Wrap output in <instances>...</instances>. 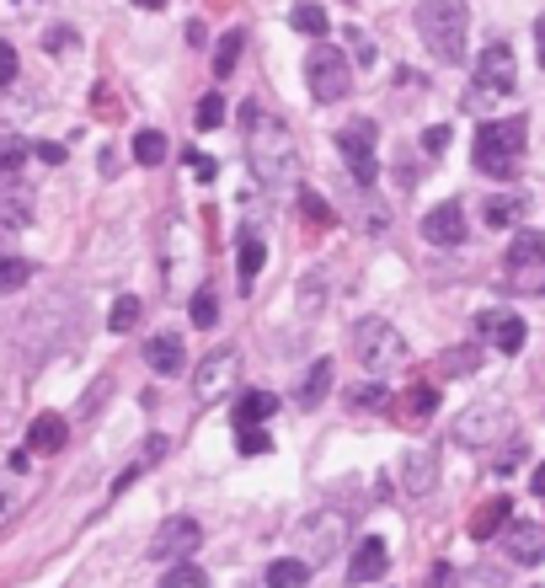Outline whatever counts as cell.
I'll return each mask as SVG.
<instances>
[{
    "mask_svg": "<svg viewBox=\"0 0 545 588\" xmlns=\"http://www.w3.org/2000/svg\"><path fill=\"white\" fill-rule=\"evenodd\" d=\"M241 380V348H214L204 364L193 369V396L198 401H225Z\"/></svg>",
    "mask_w": 545,
    "mask_h": 588,
    "instance_id": "cell-10",
    "label": "cell"
},
{
    "mask_svg": "<svg viewBox=\"0 0 545 588\" xmlns=\"http://www.w3.org/2000/svg\"><path fill=\"white\" fill-rule=\"evenodd\" d=\"M198 546H204V524L198 519H166L161 530H155V540H150V556L155 562H182V556H193Z\"/></svg>",
    "mask_w": 545,
    "mask_h": 588,
    "instance_id": "cell-11",
    "label": "cell"
},
{
    "mask_svg": "<svg viewBox=\"0 0 545 588\" xmlns=\"http://www.w3.org/2000/svg\"><path fill=\"white\" fill-rule=\"evenodd\" d=\"M460 588H503V572H492V567H471V578H465Z\"/></svg>",
    "mask_w": 545,
    "mask_h": 588,
    "instance_id": "cell-41",
    "label": "cell"
},
{
    "mask_svg": "<svg viewBox=\"0 0 545 588\" xmlns=\"http://www.w3.org/2000/svg\"><path fill=\"white\" fill-rule=\"evenodd\" d=\"M342 535H348V519H342L337 508H316V514L294 530V540H300V556H305L310 567L332 562V556L342 551Z\"/></svg>",
    "mask_w": 545,
    "mask_h": 588,
    "instance_id": "cell-8",
    "label": "cell"
},
{
    "mask_svg": "<svg viewBox=\"0 0 545 588\" xmlns=\"http://www.w3.org/2000/svg\"><path fill=\"white\" fill-rule=\"evenodd\" d=\"M294 204H300V214H305V220H310V225H316V230H326V225H337V214H332V204H326V198H316V193H310V188H300V198H294Z\"/></svg>",
    "mask_w": 545,
    "mask_h": 588,
    "instance_id": "cell-32",
    "label": "cell"
},
{
    "mask_svg": "<svg viewBox=\"0 0 545 588\" xmlns=\"http://www.w3.org/2000/svg\"><path fill=\"white\" fill-rule=\"evenodd\" d=\"M529 487H535L540 498H545V466H535V476H529Z\"/></svg>",
    "mask_w": 545,
    "mask_h": 588,
    "instance_id": "cell-49",
    "label": "cell"
},
{
    "mask_svg": "<svg viewBox=\"0 0 545 588\" xmlns=\"http://www.w3.org/2000/svg\"><path fill=\"white\" fill-rule=\"evenodd\" d=\"M0 81H17V49L0 43Z\"/></svg>",
    "mask_w": 545,
    "mask_h": 588,
    "instance_id": "cell-44",
    "label": "cell"
},
{
    "mask_svg": "<svg viewBox=\"0 0 545 588\" xmlns=\"http://www.w3.org/2000/svg\"><path fill=\"white\" fill-rule=\"evenodd\" d=\"M348 407H358V412H385V407H391V391H380V385H353Z\"/></svg>",
    "mask_w": 545,
    "mask_h": 588,
    "instance_id": "cell-34",
    "label": "cell"
},
{
    "mask_svg": "<svg viewBox=\"0 0 545 588\" xmlns=\"http://www.w3.org/2000/svg\"><path fill=\"white\" fill-rule=\"evenodd\" d=\"M337 156L348 161V172L358 188H375L380 177V161H375V123L369 118H353L348 129H337Z\"/></svg>",
    "mask_w": 545,
    "mask_h": 588,
    "instance_id": "cell-9",
    "label": "cell"
},
{
    "mask_svg": "<svg viewBox=\"0 0 545 588\" xmlns=\"http://www.w3.org/2000/svg\"><path fill=\"white\" fill-rule=\"evenodd\" d=\"M524 134H529V123H524V118L481 123L476 139H471V161H476L487 177L508 182L513 172H519V161H524Z\"/></svg>",
    "mask_w": 545,
    "mask_h": 588,
    "instance_id": "cell-3",
    "label": "cell"
},
{
    "mask_svg": "<svg viewBox=\"0 0 545 588\" xmlns=\"http://www.w3.org/2000/svg\"><path fill=\"white\" fill-rule=\"evenodd\" d=\"M332 380H337V364L332 359H316L305 369V380H300V407L305 412H316L326 396H332Z\"/></svg>",
    "mask_w": 545,
    "mask_h": 588,
    "instance_id": "cell-19",
    "label": "cell"
},
{
    "mask_svg": "<svg viewBox=\"0 0 545 588\" xmlns=\"http://www.w3.org/2000/svg\"><path fill=\"white\" fill-rule=\"evenodd\" d=\"M305 86L316 102H342L353 91V59L316 38V49L305 54Z\"/></svg>",
    "mask_w": 545,
    "mask_h": 588,
    "instance_id": "cell-6",
    "label": "cell"
},
{
    "mask_svg": "<svg viewBox=\"0 0 545 588\" xmlns=\"http://www.w3.org/2000/svg\"><path fill=\"white\" fill-rule=\"evenodd\" d=\"M417 33H423L428 54L439 65H460L465 33H471V11H465V0H417Z\"/></svg>",
    "mask_w": 545,
    "mask_h": 588,
    "instance_id": "cell-2",
    "label": "cell"
},
{
    "mask_svg": "<svg viewBox=\"0 0 545 588\" xmlns=\"http://www.w3.org/2000/svg\"><path fill=\"white\" fill-rule=\"evenodd\" d=\"M508 519H513V503H508V498H492V503H481V508H476L465 530H471V540H492Z\"/></svg>",
    "mask_w": 545,
    "mask_h": 588,
    "instance_id": "cell-23",
    "label": "cell"
},
{
    "mask_svg": "<svg viewBox=\"0 0 545 588\" xmlns=\"http://www.w3.org/2000/svg\"><path fill=\"white\" fill-rule=\"evenodd\" d=\"M241 49H246V33L241 27H230V33L220 38V49H214V75H230L241 65Z\"/></svg>",
    "mask_w": 545,
    "mask_h": 588,
    "instance_id": "cell-29",
    "label": "cell"
},
{
    "mask_svg": "<svg viewBox=\"0 0 545 588\" xmlns=\"http://www.w3.org/2000/svg\"><path fill=\"white\" fill-rule=\"evenodd\" d=\"M27 161V145L22 139H0V177H17Z\"/></svg>",
    "mask_w": 545,
    "mask_h": 588,
    "instance_id": "cell-39",
    "label": "cell"
},
{
    "mask_svg": "<svg viewBox=\"0 0 545 588\" xmlns=\"http://www.w3.org/2000/svg\"><path fill=\"white\" fill-rule=\"evenodd\" d=\"M310 583V562L305 556H284V562L268 567V588H305Z\"/></svg>",
    "mask_w": 545,
    "mask_h": 588,
    "instance_id": "cell-27",
    "label": "cell"
},
{
    "mask_svg": "<svg viewBox=\"0 0 545 588\" xmlns=\"http://www.w3.org/2000/svg\"><path fill=\"white\" fill-rule=\"evenodd\" d=\"M27 278H33V262H27V257H0V294L22 289Z\"/></svg>",
    "mask_w": 545,
    "mask_h": 588,
    "instance_id": "cell-33",
    "label": "cell"
},
{
    "mask_svg": "<svg viewBox=\"0 0 545 588\" xmlns=\"http://www.w3.org/2000/svg\"><path fill=\"white\" fill-rule=\"evenodd\" d=\"M145 364L155 375H182V369H188V348H182L177 332H155L145 343Z\"/></svg>",
    "mask_w": 545,
    "mask_h": 588,
    "instance_id": "cell-18",
    "label": "cell"
},
{
    "mask_svg": "<svg viewBox=\"0 0 545 588\" xmlns=\"http://www.w3.org/2000/svg\"><path fill=\"white\" fill-rule=\"evenodd\" d=\"M391 412L401 423H423V417L439 412V391L433 385H412V391H401V401H391Z\"/></svg>",
    "mask_w": 545,
    "mask_h": 588,
    "instance_id": "cell-21",
    "label": "cell"
},
{
    "mask_svg": "<svg viewBox=\"0 0 545 588\" xmlns=\"http://www.w3.org/2000/svg\"><path fill=\"white\" fill-rule=\"evenodd\" d=\"M134 161L139 166H161L166 161V134L161 129H139L134 134Z\"/></svg>",
    "mask_w": 545,
    "mask_h": 588,
    "instance_id": "cell-28",
    "label": "cell"
},
{
    "mask_svg": "<svg viewBox=\"0 0 545 588\" xmlns=\"http://www.w3.org/2000/svg\"><path fill=\"white\" fill-rule=\"evenodd\" d=\"M161 588H209V572L193 567V562H177V567L161 578Z\"/></svg>",
    "mask_w": 545,
    "mask_h": 588,
    "instance_id": "cell-35",
    "label": "cell"
},
{
    "mask_svg": "<svg viewBox=\"0 0 545 588\" xmlns=\"http://www.w3.org/2000/svg\"><path fill=\"white\" fill-rule=\"evenodd\" d=\"M188 166H193V172L204 177V182H214V161H209V156H188Z\"/></svg>",
    "mask_w": 545,
    "mask_h": 588,
    "instance_id": "cell-46",
    "label": "cell"
},
{
    "mask_svg": "<svg viewBox=\"0 0 545 588\" xmlns=\"http://www.w3.org/2000/svg\"><path fill=\"white\" fill-rule=\"evenodd\" d=\"M107 391H113V380H107V375H102V380H97V385H91V391L81 396V412H97V407H102V396H107Z\"/></svg>",
    "mask_w": 545,
    "mask_h": 588,
    "instance_id": "cell-43",
    "label": "cell"
},
{
    "mask_svg": "<svg viewBox=\"0 0 545 588\" xmlns=\"http://www.w3.org/2000/svg\"><path fill=\"white\" fill-rule=\"evenodd\" d=\"M423 241H433V246H460L465 241V209H460V198H449V204H439V209L423 214Z\"/></svg>",
    "mask_w": 545,
    "mask_h": 588,
    "instance_id": "cell-14",
    "label": "cell"
},
{
    "mask_svg": "<svg viewBox=\"0 0 545 588\" xmlns=\"http://www.w3.org/2000/svg\"><path fill=\"white\" fill-rule=\"evenodd\" d=\"M508 268H545V236L535 225H524L519 236L508 241Z\"/></svg>",
    "mask_w": 545,
    "mask_h": 588,
    "instance_id": "cell-22",
    "label": "cell"
},
{
    "mask_svg": "<svg viewBox=\"0 0 545 588\" xmlns=\"http://www.w3.org/2000/svg\"><path fill=\"white\" fill-rule=\"evenodd\" d=\"M481 337L497 348V353H519L524 348V337H529V327H524V316H513V311H481Z\"/></svg>",
    "mask_w": 545,
    "mask_h": 588,
    "instance_id": "cell-13",
    "label": "cell"
},
{
    "mask_svg": "<svg viewBox=\"0 0 545 588\" xmlns=\"http://www.w3.org/2000/svg\"><path fill=\"white\" fill-rule=\"evenodd\" d=\"M193 123H198V129H220V123H225V97H220V91H209V97L204 102H198V113H193Z\"/></svg>",
    "mask_w": 545,
    "mask_h": 588,
    "instance_id": "cell-36",
    "label": "cell"
},
{
    "mask_svg": "<svg viewBox=\"0 0 545 588\" xmlns=\"http://www.w3.org/2000/svg\"><path fill=\"white\" fill-rule=\"evenodd\" d=\"M476 364H481V353H476V348H449L444 359H439V375H471Z\"/></svg>",
    "mask_w": 545,
    "mask_h": 588,
    "instance_id": "cell-37",
    "label": "cell"
},
{
    "mask_svg": "<svg viewBox=\"0 0 545 588\" xmlns=\"http://www.w3.org/2000/svg\"><path fill=\"white\" fill-rule=\"evenodd\" d=\"M139 316H145V305L134 294H123V300H113V311H107V332H134Z\"/></svg>",
    "mask_w": 545,
    "mask_h": 588,
    "instance_id": "cell-31",
    "label": "cell"
},
{
    "mask_svg": "<svg viewBox=\"0 0 545 588\" xmlns=\"http://www.w3.org/2000/svg\"><path fill=\"white\" fill-rule=\"evenodd\" d=\"M396 482H401V498H428L433 487H439V455L433 450H407L401 455V471H396Z\"/></svg>",
    "mask_w": 545,
    "mask_h": 588,
    "instance_id": "cell-12",
    "label": "cell"
},
{
    "mask_svg": "<svg viewBox=\"0 0 545 588\" xmlns=\"http://www.w3.org/2000/svg\"><path fill=\"white\" fill-rule=\"evenodd\" d=\"M423 150H428V156H444V150H449V129H444V123H433V129L423 134Z\"/></svg>",
    "mask_w": 545,
    "mask_h": 588,
    "instance_id": "cell-42",
    "label": "cell"
},
{
    "mask_svg": "<svg viewBox=\"0 0 545 588\" xmlns=\"http://www.w3.org/2000/svg\"><path fill=\"white\" fill-rule=\"evenodd\" d=\"M449 439L465 444V450H487V444L513 439V417H508V407H492V401H481V407H471V412L455 417Z\"/></svg>",
    "mask_w": 545,
    "mask_h": 588,
    "instance_id": "cell-7",
    "label": "cell"
},
{
    "mask_svg": "<svg viewBox=\"0 0 545 588\" xmlns=\"http://www.w3.org/2000/svg\"><path fill=\"white\" fill-rule=\"evenodd\" d=\"M273 412H278V396H268V391H246V396L236 401V428H262Z\"/></svg>",
    "mask_w": 545,
    "mask_h": 588,
    "instance_id": "cell-24",
    "label": "cell"
},
{
    "mask_svg": "<svg viewBox=\"0 0 545 588\" xmlns=\"http://www.w3.org/2000/svg\"><path fill=\"white\" fill-rule=\"evenodd\" d=\"M513 86H519V65H513V49H508V43H487V49L476 54L465 107H487V102H497V97H513Z\"/></svg>",
    "mask_w": 545,
    "mask_h": 588,
    "instance_id": "cell-4",
    "label": "cell"
},
{
    "mask_svg": "<svg viewBox=\"0 0 545 588\" xmlns=\"http://www.w3.org/2000/svg\"><path fill=\"white\" fill-rule=\"evenodd\" d=\"M503 540H508V556H513L519 567H540V556H545V530H540L535 519H508Z\"/></svg>",
    "mask_w": 545,
    "mask_h": 588,
    "instance_id": "cell-15",
    "label": "cell"
},
{
    "mask_svg": "<svg viewBox=\"0 0 545 588\" xmlns=\"http://www.w3.org/2000/svg\"><path fill=\"white\" fill-rule=\"evenodd\" d=\"M535 54H540V65H545V17H535Z\"/></svg>",
    "mask_w": 545,
    "mask_h": 588,
    "instance_id": "cell-48",
    "label": "cell"
},
{
    "mask_svg": "<svg viewBox=\"0 0 545 588\" xmlns=\"http://www.w3.org/2000/svg\"><path fill=\"white\" fill-rule=\"evenodd\" d=\"M188 316H193V327H214V321H220V289H214V284L198 289L193 305H188Z\"/></svg>",
    "mask_w": 545,
    "mask_h": 588,
    "instance_id": "cell-30",
    "label": "cell"
},
{
    "mask_svg": "<svg viewBox=\"0 0 545 588\" xmlns=\"http://www.w3.org/2000/svg\"><path fill=\"white\" fill-rule=\"evenodd\" d=\"M134 6H139V11H161L166 0H134Z\"/></svg>",
    "mask_w": 545,
    "mask_h": 588,
    "instance_id": "cell-51",
    "label": "cell"
},
{
    "mask_svg": "<svg viewBox=\"0 0 545 588\" xmlns=\"http://www.w3.org/2000/svg\"><path fill=\"white\" fill-rule=\"evenodd\" d=\"M289 22H294V33H305V38H326V33H332V17H326L316 0H300V6L289 11Z\"/></svg>",
    "mask_w": 545,
    "mask_h": 588,
    "instance_id": "cell-26",
    "label": "cell"
},
{
    "mask_svg": "<svg viewBox=\"0 0 545 588\" xmlns=\"http://www.w3.org/2000/svg\"><path fill=\"white\" fill-rule=\"evenodd\" d=\"M38 161L43 166H59V161H65V150H59V145H38Z\"/></svg>",
    "mask_w": 545,
    "mask_h": 588,
    "instance_id": "cell-47",
    "label": "cell"
},
{
    "mask_svg": "<svg viewBox=\"0 0 545 588\" xmlns=\"http://www.w3.org/2000/svg\"><path fill=\"white\" fill-rule=\"evenodd\" d=\"M353 353H358V364H364L369 375H385V369H396L401 359H407V337H401L385 316H364L353 327Z\"/></svg>",
    "mask_w": 545,
    "mask_h": 588,
    "instance_id": "cell-5",
    "label": "cell"
},
{
    "mask_svg": "<svg viewBox=\"0 0 545 588\" xmlns=\"http://www.w3.org/2000/svg\"><path fill=\"white\" fill-rule=\"evenodd\" d=\"M385 567H391V551H385L380 535H369V540H358V551L348 562V583H380Z\"/></svg>",
    "mask_w": 545,
    "mask_h": 588,
    "instance_id": "cell-17",
    "label": "cell"
},
{
    "mask_svg": "<svg viewBox=\"0 0 545 588\" xmlns=\"http://www.w3.org/2000/svg\"><path fill=\"white\" fill-rule=\"evenodd\" d=\"M11 230H17V225H11V220H6V214H0V246H6V241H11Z\"/></svg>",
    "mask_w": 545,
    "mask_h": 588,
    "instance_id": "cell-50",
    "label": "cell"
},
{
    "mask_svg": "<svg viewBox=\"0 0 545 588\" xmlns=\"http://www.w3.org/2000/svg\"><path fill=\"white\" fill-rule=\"evenodd\" d=\"M262 262H268V246H262V236H257L252 225H246V230H241V246H236V273H241V289H252V284H257Z\"/></svg>",
    "mask_w": 545,
    "mask_h": 588,
    "instance_id": "cell-20",
    "label": "cell"
},
{
    "mask_svg": "<svg viewBox=\"0 0 545 588\" xmlns=\"http://www.w3.org/2000/svg\"><path fill=\"white\" fill-rule=\"evenodd\" d=\"M524 198L519 193H497V198H487V209H481V220L487 225H497V230H508V225H519L524 220Z\"/></svg>",
    "mask_w": 545,
    "mask_h": 588,
    "instance_id": "cell-25",
    "label": "cell"
},
{
    "mask_svg": "<svg viewBox=\"0 0 545 588\" xmlns=\"http://www.w3.org/2000/svg\"><path fill=\"white\" fill-rule=\"evenodd\" d=\"M236 450H241V455H268L273 439H268L262 428H236Z\"/></svg>",
    "mask_w": 545,
    "mask_h": 588,
    "instance_id": "cell-40",
    "label": "cell"
},
{
    "mask_svg": "<svg viewBox=\"0 0 545 588\" xmlns=\"http://www.w3.org/2000/svg\"><path fill=\"white\" fill-rule=\"evenodd\" d=\"M70 444V423L59 412H38L27 423V455H59Z\"/></svg>",
    "mask_w": 545,
    "mask_h": 588,
    "instance_id": "cell-16",
    "label": "cell"
},
{
    "mask_svg": "<svg viewBox=\"0 0 545 588\" xmlns=\"http://www.w3.org/2000/svg\"><path fill=\"white\" fill-rule=\"evenodd\" d=\"M449 583V562H433V572L423 578V588H444Z\"/></svg>",
    "mask_w": 545,
    "mask_h": 588,
    "instance_id": "cell-45",
    "label": "cell"
},
{
    "mask_svg": "<svg viewBox=\"0 0 545 588\" xmlns=\"http://www.w3.org/2000/svg\"><path fill=\"white\" fill-rule=\"evenodd\" d=\"M241 129H246V166H252V177L262 188H284V182L300 177V139L289 134V123L278 113L246 102Z\"/></svg>",
    "mask_w": 545,
    "mask_h": 588,
    "instance_id": "cell-1",
    "label": "cell"
},
{
    "mask_svg": "<svg viewBox=\"0 0 545 588\" xmlns=\"http://www.w3.org/2000/svg\"><path fill=\"white\" fill-rule=\"evenodd\" d=\"M342 43H348V49H353V54H348L353 65H364V70L375 65V43H369L364 33H358V27H342Z\"/></svg>",
    "mask_w": 545,
    "mask_h": 588,
    "instance_id": "cell-38",
    "label": "cell"
}]
</instances>
